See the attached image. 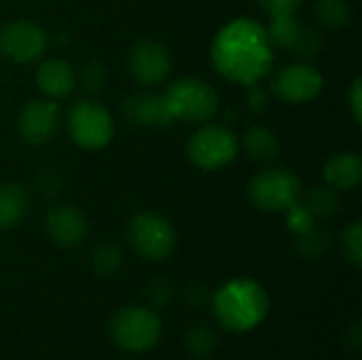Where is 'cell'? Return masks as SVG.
<instances>
[{"label":"cell","mask_w":362,"mask_h":360,"mask_svg":"<svg viewBox=\"0 0 362 360\" xmlns=\"http://www.w3.org/2000/svg\"><path fill=\"white\" fill-rule=\"evenodd\" d=\"M274 49L265 25L252 17H238L218 30L212 40L210 57L221 76L250 87L269 74Z\"/></svg>","instance_id":"1"},{"label":"cell","mask_w":362,"mask_h":360,"mask_svg":"<svg viewBox=\"0 0 362 360\" xmlns=\"http://www.w3.org/2000/svg\"><path fill=\"white\" fill-rule=\"evenodd\" d=\"M216 320L233 333H246L259 327L269 310L265 289L252 278H235L223 284L212 297Z\"/></svg>","instance_id":"2"},{"label":"cell","mask_w":362,"mask_h":360,"mask_svg":"<svg viewBox=\"0 0 362 360\" xmlns=\"http://www.w3.org/2000/svg\"><path fill=\"white\" fill-rule=\"evenodd\" d=\"M163 98L174 121L204 125L210 123L221 108V100L216 89L197 76H182L174 81L165 91Z\"/></svg>","instance_id":"3"},{"label":"cell","mask_w":362,"mask_h":360,"mask_svg":"<svg viewBox=\"0 0 362 360\" xmlns=\"http://www.w3.org/2000/svg\"><path fill=\"white\" fill-rule=\"evenodd\" d=\"M112 342L125 352H148L161 337L159 316L142 306H129L115 312L108 325Z\"/></svg>","instance_id":"4"},{"label":"cell","mask_w":362,"mask_h":360,"mask_svg":"<svg viewBox=\"0 0 362 360\" xmlns=\"http://www.w3.org/2000/svg\"><path fill=\"white\" fill-rule=\"evenodd\" d=\"M301 193L303 185L288 168H267L248 185V199L263 212H286L301 199Z\"/></svg>","instance_id":"5"},{"label":"cell","mask_w":362,"mask_h":360,"mask_svg":"<svg viewBox=\"0 0 362 360\" xmlns=\"http://www.w3.org/2000/svg\"><path fill=\"white\" fill-rule=\"evenodd\" d=\"M66 127L74 144L85 151H100L115 136V121L108 108L95 100H78L66 115Z\"/></svg>","instance_id":"6"},{"label":"cell","mask_w":362,"mask_h":360,"mask_svg":"<svg viewBox=\"0 0 362 360\" xmlns=\"http://www.w3.org/2000/svg\"><path fill=\"white\" fill-rule=\"evenodd\" d=\"M240 153V138L227 125L204 123L187 144V155L193 166L206 172L223 170L235 161Z\"/></svg>","instance_id":"7"},{"label":"cell","mask_w":362,"mask_h":360,"mask_svg":"<svg viewBox=\"0 0 362 360\" xmlns=\"http://www.w3.org/2000/svg\"><path fill=\"white\" fill-rule=\"evenodd\" d=\"M127 240L140 257L151 261H163L176 248L172 223L157 212H138L127 225Z\"/></svg>","instance_id":"8"},{"label":"cell","mask_w":362,"mask_h":360,"mask_svg":"<svg viewBox=\"0 0 362 360\" xmlns=\"http://www.w3.org/2000/svg\"><path fill=\"white\" fill-rule=\"evenodd\" d=\"M49 47V34L36 21L15 19L0 28V55L13 64L38 62Z\"/></svg>","instance_id":"9"},{"label":"cell","mask_w":362,"mask_h":360,"mask_svg":"<svg viewBox=\"0 0 362 360\" xmlns=\"http://www.w3.org/2000/svg\"><path fill=\"white\" fill-rule=\"evenodd\" d=\"M325 79L308 62H297L280 68L272 79V93L288 104H305L320 95Z\"/></svg>","instance_id":"10"},{"label":"cell","mask_w":362,"mask_h":360,"mask_svg":"<svg viewBox=\"0 0 362 360\" xmlns=\"http://www.w3.org/2000/svg\"><path fill=\"white\" fill-rule=\"evenodd\" d=\"M62 125V110L55 100H30L17 115V134L23 142L40 146L53 140Z\"/></svg>","instance_id":"11"},{"label":"cell","mask_w":362,"mask_h":360,"mask_svg":"<svg viewBox=\"0 0 362 360\" xmlns=\"http://www.w3.org/2000/svg\"><path fill=\"white\" fill-rule=\"evenodd\" d=\"M265 30H267V36L274 47L293 51L295 55H299L303 59L314 57L322 47V36L316 30L305 28L295 13L272 17L269 25Z\"/></svg>","instance_id":"12"},{"label":"cell","mask_w":362,"mask_h":360,"mask_svg":"<svg viewBox=\"0 0 362 360\" xmlns=\"http://www.w3.org/2000/svg\"><path fill=\"white\" fill-rule=\"evenodd\" d=\"M127 66L138 85L155 87V85H161L170 76L172 57H170V51L161 42L142 38L132 47Z\"/></svg>","instance_id":"13"},{"label":"cell","mask_w":362,"mask_h":360,"mask_svg":"<svg viewBox=\"0 0 362 360\" xmlns=\"http://www.w3.org/2000/svg\"><path fill=\"white\" fill-rule=\"evenodd\" d=\"M45 227L53 244L62 248H76L87 240V216L72 204H55L45 216Z\"/></svg>","instance_id":"14"},{"label":"cell","mask_w":362,"mask_h":360,"mask_svg":"<svg viewBox=\"0 0 362 360\" xmlns=\"http://www.w3.org/2000/svg\"><path fill=\"white\" fill-rule=\"evenodd\" d=\"M123 117L136 127H170L174 117L168 108L163 93L136 91L121 102Z\"/></svg>","instance_id":"15"},{"label":"cell","mask_w":362,"mask_h":360,"mask_svg":"<svg viewBox=\"0 0 362 360\" xmlns=\"http://www.w3.org/2000/svg\"><path fill=\"white\" fill-rule=\"evenodd\" d=\"M38 91L49 100H64L76 89V72L74 68L59 57H51L38 64L34 74Z\"/></svg>","instance_id":"16"},{"label":"cell","mask_w":362,"mask_h":360,"mask_svg":"<svg viewBox=\"0 0 362 360\" xmlns=\"http://www.w3.org/2000/svg\"><path fill=\"white\" fill-rule=\"evenodd\" d=\"M325 185L333 187L335 191H352L362 180V159L354 151L335 153L331 159H327L322 168Z\"/></svg>","instance_id":"17"},{"label":"cell","mask_w":362,"mask_h":360,"mask_svg":"<svg viewBox=\"0 0 362 360\" xmlns=\"http://www.w3.org/2000/svg\"><path fill=\"white\" fill-rule=\"evenodd\" d=\"M30 193L17 182L0 185V231L15 229L30 212Z\"/></svg>","instance_id":"18"},{"label":"cell","mask_w":362,"mask_h":360,"mask_svg":"<svg viewBox=\"0 0 362 360\" xmlns=\"http://www.w3.org/2000/svg\"><path fill=\"white\" fill-rule=\"evenodd\" d=\"M240 149L257 163H272L280 155V138L265 125H252L244 132Z\"/></svg>","instance_id":"19"},{"label":"cell","mask_w":362,"mask_h":360,"mask_svg":"<svg viewBox=\"0 0 362 360\" xmlns=\"http://www.w3.org/2000/svg\"><path fill=\"white\" fill-rule=\"evenodd\" d=\"M305 210L316 219V221H327V219H333L339 210V191H335L333 187L329 185H316L308 191L301 193V199H299Z\"/></svg>","instance_id":"20"},{"label":"cell","mask_w":362,"mask_h":360,"mask_svg":"<svg viewBox=\"0 0 362 360\" xmlns=\"http://www.w3.org/2000/svg\"><path fill=\"white\" fill-rule=\"evenodd\" d=\"M216 346H218V339H216V333L210 325L206 323H199V325H193L187 335H185V348L189 352V356L195 360H208L214 356L216 352Z\"/></svg>","instance_id":"21"},{"label":"cell","mask_w":362,"mask_h":360,"mask_svg":"<svg viewBox=\"0 0 362 360\" xmlns=\"http://www.w3.org/2000/svg\"><path fill=\"white\" fill-rule=\"evenodd\" d=\"M329 246H331L329 233L325 229L316 227V225L312 229H308L305 233L295 236V244H293L295 252L301 259H305V261H318V259H322L327 255Z\"/></svg>","instance_id":"22"},{"label":"cell","mask_w":362,"mask_h":360,"mask_svg":"<svg viewBox=\"0 0 362 360\" xmlns=\"http://www.w3.org/2000/svg\"><path fill=\"white\" fill-rule=\"evenodd\" d=\"M316 19L329 30H341L352 21L350 0H316Z\"/></svg>","instance_id":"23"},{"label":"cell","mask_w":362,"mask_h":360,"mask_svg":"<svg viewBox=\"0 0 362 360\" xmlns=\"http://www.w3.org/2000/svg\"><path fill=\"white\" fill-rule=\"evenodd\" d=\"M89 261H91V267H93V272L98 276L110 278V276H115L121 269V265H123V252H121V248L117 244L102 242V244H98L93 248Z\"/></svg>","instance_id":"24"},{"label":"cell","mask_w":362,"mask_h":360,"mask_svg":"<svg viewBox=\"0 0 362 360\" xmlns=\"http://www.w3.org/2000/svg\"><path fill=\"white\" fill-rule=\"evenodd\" d=\"M76 83H81L89 95H98L108 85V68L100 62H87L76 74Z\"/></svg>","instance_id":"25"},{"label":"cell","mask_w":362,"mask_h":360,"mask_svg":"<svg viewBox=\"0 0 362 360\" xmlns=\"http://www.w3.org/2000/svg\"><path fill=\"white\" fill-rule=\"evenodd\" d=\"M341 250L346 259L358 269L362 265V225L361 221H354L341 231Z\"/></svg>","instance_id":"26"},{"label":"cell","mask_w":362,"mask_h":360,"mask_svg":"<svg viewBox=\"0 0 362 360\" xmlns=\"http://www.w3.org/2000/svg\"><path fill=\"white\" fill-rule=\"evenodd\" d=\"M146 299L153 308H165L174 299V284L165 278H155L146 286Z\"/></svg>","instance_id":"27"},{"label":"cell","mask_w":362,"mask_h":360,"mask_svg":"<svg viewBox=\"0 0 362 360\" xmlns=\"http://www.w3.org/2000/svg\"><path fill=\"white\" fill-rule=\"evenodd\" d=\"M286 223H288V229L293 231V236H299V233H305L308 229H312L316 225V219L305 210V206L301 202H297L293 208L286 210Z\"/></svg>","instance_id":"28"},{"label":"cell","mask_w":362,"mask_h":360,"mask_svg":"<svg viewBox=\"0 0 362 360\" xmlns=\"http://www.w3.org/2000/svg\"><path fill=\"white\" fill-rule=\"evenodd\" d=\"M36 191L42 197L53 199V197H57L62 193V178L55 172L47 170V172H42V174L36 176Z\"/></svg>","instance_id":"29"},{"label":"cell","mask_w":362,"mask_h":360,"mask_svg":"<svg viewBox=\"0 0 362 360\" xmlns=\"http://www.w3.org/2000/svg\"><path fill=\"white\" fill-rule=\"evenodd\" d=\"M182 299L187 306L191 308H202L210 301V291L206 284L202 282H189L185 289H182Z\"/></svg>","instance_id":"30"},{"label":"cell","mask_w":362,"mask_h":360,"mask_svg":"<svg viewBox=\"0 0 362 360\" xmlns=\"http://www.w3.org/2000/svg\"><path fill=\"white\" fill-rule=\"evenodd\" d=\"M257 2L269 17H276V15L297 13V8L301 6L303 0H257Z\"/></svg>","instance_id":"31"},{"label":"cell","mask_w":362,"mask_h":360,"mask_svg":"<svg viewBox=\"0 0 362 360\" xmlns=\"http://www.w3.org/2000/svg\"><path fill=\"white\" fill-rule=\"evenodd\" d=\"M348 102H350V112H352V119L354 123H361L362 119V81L356 79L350 87V93H348Z\"/></svg>","instance_id":"32"},{"label":"cell","mask_w":362,"mask_h":360,"mask_svg":"<svg viewBox=\"0 0 362 360\" xmlns=\"http://www.w3.org/2000/svg\"><path fill=\"white\" fill-rule=\"evenodd\" d=\"M267 104H269V93L265 89H261L259 83L250 85V89H248V106L255 112H263V110H267Z\"/></svg>","instance_id":"33"},{"label":"cell","mask_w":362,"mask_h":360,"mask_svg":"<svg viewBox=\"0 0 362 360\" xmlns=\"http://www.w3.org/2000/svg\"><path fill=\"white\" fill-rule=\"evenodd\" d=\"M346 346L352 350V352H361L362 348V325L356 320L352 323V327L348 329L346 333Z\"/></svg>","instance_id":"34"}]
</instances>
